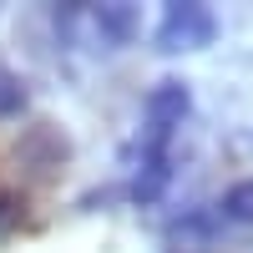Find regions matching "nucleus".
I'll return each instance as SVG.
<instances>
[{"instance_id": "f257e3e1", "label": "nucleus", "mask_w": 253, "mask_h": 253, "mask_svg": "<svg viewBox=\"0 0 253 253\" xmlns=\"http://www.w3.org/2000/svg\"><path fill=\"white\" fill-rule=\"evenodd\" d=\"M51 26H56L61 41H71V46H81V51L112 56V51H122V46L137 41L142 10L126 5V0H112V5H56Z\"/></svg>"}, {"instance_id": "f03ea898", "label": "nucleus", "mask_w": 253, "mask_h": 253, "mask_svg": "<svg viewBox=\"0 0 253 253\" xmlns=\"http://www.w3.org/2000/svg\"><path fill=\"white\" fill-rule=\"evenodd\" d=\"M193 117V86L182 76H162L142 101V132H137V152L142 157H172V142L182 132V122Z\"/></svg>"}, {"instance_id": "7ed1b4c3", "label": "nucleus", "mask_w": 253, "mask_h": 253, "mask_svg": "<svg viewBox=\"0 0 253 253\" xmlns=\"http://www.w3.org/2000/svg\"><path fill=\"white\" fill-rule=\"evenodd\" d=\"M213 41H218V10L203 0H167L152 26V46L162 56H193L208 51Z\"/></svg>"}, {"instance_id": "20e7f679", "label": "nucleus", "mask_w": 253, "mask_h": 253, "mask_svg": "<svg viewBox=\"0 0 253 253\" xmlns=\"http://www.w3.org/2000/svg\"><path fill=\"white\" fill-rule=\"evenodd\" d=\"M66 152H71V142L56 132L51 122H36L26 137H20V147H15V162H26L36 177H51L61 162H66Z\"/></svg>"}, {"instance_id": "39448f33", "label": "nucleus", "mask_w": 253, "mask_h": 253, "mask_svg": "<svg viewBox=\"0 0 253 253\" xmlns=\"http://www.w3.org/2000/svg\"><path fill=\"white\" fill-rule=\"evenodd\" d=\"M213 213H218V223H228V228H253V177L228 182L223 193H218V203H213Z\"/></svg>"}, {"instance_id": "423d86ee", "label": "nucleus", "mask_w": 253, "mask_h": 253, "mask_svg": "<svg viewBox=\"0 0 253 253\" xmlns=\"http://www.w3.org/2000/svg\"><path fill=\"white\" fill-rule=\"evenodd\" d=\"M26 107H31V86H26V76H20L10 61H0V122L26 117Z\"/></svg>"}, {"instance_id": "0eeeda50", "label": "nucleus", "mask_w": 253, "mask_h": 253, "mask_svg": "<svg viewBox=\"0 0 253 253\" xmlns=\"http://www.w3.org/2000/svg\"><path fill=\"white\" fill-rule=\"evenodd\" d=\"M20 218H26V198L15 187H0V233H10Z\"/></svg>"}]
</instances>
